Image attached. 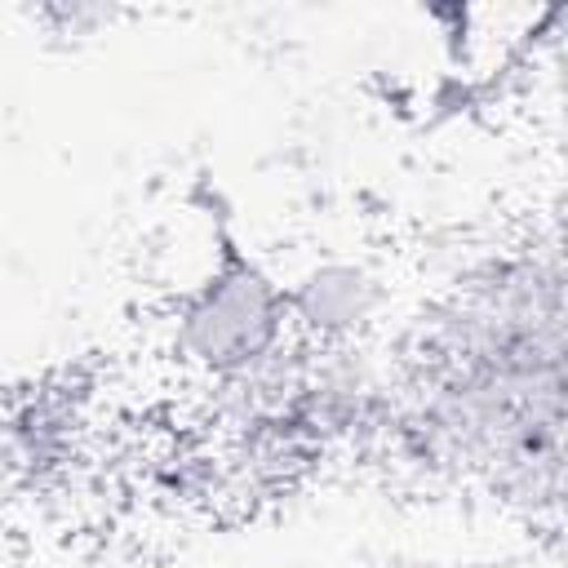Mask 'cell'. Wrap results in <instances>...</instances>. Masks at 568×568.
Here are the masks:
<instances>
[{"label":"cell","mask_w":568,"mask_h":568,"mask_svg":"<svg viewBox=\"0 0 568 568\" xmlns=\"http://www.w3.org/2000/svg\"><path fill=\"white\" fill-rule=\"evenodd\" d=\"M377 284L359 266H320L293 293V315L315 333H346L373 315Z\"/></svg>","instance_id":"1"}]
</instances>
